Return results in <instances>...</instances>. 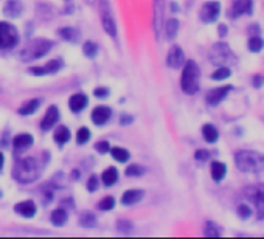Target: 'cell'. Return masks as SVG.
I'll list each match as a JSON object with an SVG mask.
<instances>
[{
	"label": "cell",
	"mask_w": 264,
	"mask_h": 239,
	"mask_svg": "<svg viewBox=\"0 0 264 239\" xmlns=\"http://www.w3.org/2000/svg\"><path fill=\"white\" fill-rule=\"evenodd\" d=\"M145 173H146L145 166H142V165H139V163L129 165L128 168H126V171H124V174L128 176V177H142Z\"/></svg>",
	"instance_id": "35"
},
{
	"label": "cell",
	"mask_w": 264,
	"mask_h": 239,
	"mask_svg": "<svg viewBox=\"0 0 264 239\" xmlns=\"http://www.w3.org/2000/svg\"><path fill=\"white\" fill-rule=\"evenodd\" d=\"M50 221H52L53 225L61 227V225H64L68 221V214H67V211L64 208H56L50 214Z\"/></svg>",
	"instance_id": "30"
},
{
	"label": "cell",
	"mask_w": 264,
	"mask_h": 239,
	"mask_svg": "<svg viewBox=\"0 0 264 239\" xmlns=\"http://www.w3.org/2000/svg\"><path fill=\"white\" fill-rule=\"evenodd\" d=\"M113 207H115V199H113L112 196H106V197H103L98 203V208L103 210V211H109L112 210Z\"/></svg>",
	"instance_id": "38"
},
{
	"label": "cell",
	"mask_w": 264,
	"mask_h": 239,
	"mask_svg": "<svg viewBox=\"0 0 264 239\" xmlns=\"http://www.w3.org/2000/svg\"><path fill=\"white\" fill-rule=\"evenodd\" d=\"M252 13H254V0H233L230 17L236 19L239 16H252Z\"/></svg>",
	"instance_id": "13"
},
{
	"label": "cell",
	"mask_w": 264,
	"mask_h": 239,
	"mask_svg": "<svg viewBox=\"0 0 264 239\" xmlns=\"http://www.w3.org/2000/svg\"><path fill=\"white\" fill-rule=\"evenodd\" d=\"M263 86V76L261 75H254L252 76V87H255V89H260Z\"/></svg>",
	"instance_id": "46"
},
{
	"label": "cell",
	"mask_w": 264,
	"mask_h": 239,
	"mask_svg": "<svg viewBox=\"0 0 264 239\" xmlns=\"http://www.w3.org/2000/svg\"><path fill=\"white\" fill-rule=\"evenodd\" d=\"M58 34H59V38L62 39V41H67V42H78V39H79V36H81V33H79L76 28H73V27H62V28H59V31H58Z\"/></svg>",
	"instance_id": "27"
},
{
	"label": "cell",
	"mask_w": 264,
	"mask_h": 239,
	"mask_svg": "<svg viewBox=\"0 0 264 239\" xmlns=\"http://www.w3.org/2000/svg\"><path fill=\"white\" fill-rule=\"evenodd\" d=\"M59 109L56 107V106H50L47 109V112H45V115L41 121V129L42 131H50L56 123L59 121Z\"/></svg>",
	"instance_id": "16"
},
{
	"label": "cell",
	"mask_w": 264,
	"mask_h": 239,
	"mask_svg": "<svg viewBox=\"0 0 264 239\" xmlns=\"http://www.w3.org/2000/svg\"><path fill=\"white\" fill-rule=\"evenodd\" d=\"M235 165L241 173L258 174L264 171V154L258 151L241 149L235 154Z\"/></svg>",
	"instance_id": "1"
},
{
	"label": "cell",
	"mask_w": 264,
	"mask_h": 239,
	"mask_svg": "<svg viewBox=\"0 0 264 239\" xmlns=\"http://www.w3.org/2000/svg\"><path fill=\"white\" fill-rule=\"evenodd\" d=\"M70 137H72V134H70V129H68L67 126H58L54 129V134H53V139H54V142L58 143L59 146H64L68 140H70Z\"/></svg>",
	"instance_id": "29"
},
{
	"label": "cell",
	"mask_w": 264,
	"mask_h": 239,
	"mask_svg": "<svg viewBox=\"0 0 264 239\" xmlns=\"http://www.w3.org/2000/svg\"><path fill=\"white\" fill-rule=\"evenodd\" d=\"M194 158H196L198 162H207L210 158V151L207 149H198L194 152Z\"/></svg>",
	"instance_id": "43"
},
{
	"label": "cell",
	"mask_w": 264,
	"mask_h": 239,
	"mask_svg": "<svg viewBox=\"0 0 264 239\" xmlns=\"http://www.w3.org/2000/svg\"><path fill=\"white\" fill-rule=\"evenodd\" d=\"M179 20L176 17H171L165 22V25H163V31H165V38L168 41H174L176 36H177V33H179Z\"/></svg>",
	"instance_id": "22"
},
{
	"label": "cell",
	"mask_w": 264,
	"mask_h": 239,
	"mask_svg": "<svg viewBox=\"0 0 264 239\" xmlns=\"http://www.w3.org/2000/svg\"><path fill=\"white\" fill-rule=\"evenodd\" d=\"M247 33L250 34V36H257V34H260V33H261V28H260V25H258V24H252V25L249 27Z\"/></svg>",
	"instance_id": "47"
},
{
	"label": "cell",
	"mask_w": 264,
	"mask_h": 239,
	"mask_svg": "<svg viewBox=\"0 0 264 239\" xmlns=\"http://www.w3.org/2000/svg\"><path fill=\"white\" fill-rule=\"evenodd\" d=\"M204 235L205 236H210V238H216V236H221V229L219 225L211 222V221H207L205 227H204Z\"/></svg>",
	"instance_id": "36"
},
{
	"label": "cell",
	"mask_w": 264,
	"mask_h": 239,
	"mask_svg": "<svg viewBox=\"0 0 264 239\" xmlns=\"http://www.w3.org/2000/svg\"><path fill=\"white\" fill-rule=\"evenodd\" d=\"M97 224H98V219L94 213L81 211V214H79V225H81L83 229H95Z\"/></svg>",
	"instance_id": "28"
},
{
	"label": "cell",
	"mask_w": 264,
	"mask_h": 239,
	"mask_svg": "<svg viewBox=\"0 0 264 239\" xmlns=\"http://www.w3.org/2000/svg\"><path fill=\"white\" fill-rule=\"evenodd\" d=\"M2 196H3V194H2V191H0V199H2Z\"/></svg>",
	"instance_id": "52"
},
{
	"label": "cell",
	"mask_w": 264,
	"mask_h": 239,
	"mask_svg": "<svg viewBox=\"0 0 264 239\" xmlns=\"http://www.w3.org/2000/svg\"><path fill=\"white\" fill-rule=\"evenodd\" d=\"M83 53H84L86 58L94 59L95 56L98 54V45H97L94 41H87V42H84V45H83Z\"/></svg>",
	"instance_id": "34"
},
{
	"label": "cell",
	"mask_w": 264,
	"mask_h": 239,
	"mask_svg": "<svg viewBox=\"0 0 264 239\" xmlns=\"http://www.w3.org/2000/svg\"><path fill=\"white\" fill-rule=\"evenodd\" d=\"M221 16V3L211 0V2H205L199 9V19L204 24H213Z\"/></svg>",
	"instance_id": "9"
},
{
	"label": "cell",
	"mask_w": 264,
	"mask_h": 239,
	"mask_svg": "<svg viewBox=\"0 0 264 239\" xmlns=\"http://www.w3.org/2000/svg\"><path fill=\"white\" fill-rule=\"evenodd\" d=\"M53 48V42L49 41V39H44V38H39V39H33L30 41L24 50L20 51V59L24 62H31V61H36L42 56L47 54L50 50Z\"/></svg>",
	"instance_id": "4"
},
{
	"label": "cell",
	"mask_w": 264,
	"mask_h": 239,
	"mask_svg": "<svg viewBox=\"0 0 264 239\" xmlns=\"http://www.w3.org/2000/svg\"><path fill=\"white\" fill-rule=\"evenodd\" d=\"M202 137L207 143H216L219 139V131L211 123H205L202 126Z\"/></svg>",
	"instance_id": "24"
},
{
	"label": "cell",
	"mask_w": 264,
	"mask_h": 239,
	"mask_svg": "<svg viewBox=\"0 0 264 239\" xmlns=\"http://www.w3.org/2000/svg\"><path fill=\"white\" fill-rule=\"evenodd\" d=\"M110 115H112L110 107L101 104V106H97L94 110H92L90 118H92V123L97 124V126H103V124H106L110 120Z\"/></svg>",
	"instance_id": "15"
},
{
	"label": "cell",
	"mask_w": 264,
	"mask_h": 239,
	"mask_svg": "<svg viewBox=\"0 0 264 239\" xmlns=\"http://www.w3.org/2000/svg\"><path fill=\"white\" fill-rule=\"evenodd\" d=\"M20 41V34L14 25L8 22H0V50L14 48Z\"/></svg>",
	"instance_id": "6"
},
{
	"label": "cell",
	"mask_w": 264,
	"mask_h": 239,
	"mask_svg": "<svg viewBox=\"0 0 264 239\" xmlns=\"http://www.w3.org/2000/svg\"><path fill=\"white\" fill-rule=\"evenodd\" d=\"M94 95H95L97 98L105 99V98L109 96V89H107V87H97V89L94 90Z\"/></svg>",
	"instance_id": "44"
},
{
	"label": "cell",
	"mask_w": 264,
	"mask_h": 239,
	"mask_svg": "<svg viewBox=\"0 0 264 239\" xmlns=\"http://www.w3.org/2000/svg\"><path fill=\"white\" fill-rule=\"evenodd\" d=\"M227 33H228L227 25H225V24H219V27H217V36H219V38L222 39V38L227 36Z\"/></svg>",
	"instance_id": "48"
},
{
	"label": "cell",
	"mask_w": 264,
	"mask_h": 239,
	"mask_svg": "<svg viewBox=\"0 0 264 239\" xmlns=\"http://www.w3.org/2000/svg\"><path fill=\"white\" fill-rule=\"evenodd\" d=\"M233 90L232 86H222V87H214L211 90H209L205 95V101H207V104L209 106H217L219 102H222L227 95L230 94Z\"/></svg>",
	"instance_id": "12"
},
{
	"label": "cell",
	"mask_w": 264,
	"mask_h": 239,
	"mask_svg": "<svg viewBox=\"0 0 264 239\" xmlns=\"http://www.w3.org/2000/svg\"><path fill=\"white\" fill-rule=\"evenodd\" d=\"M209 59L216 67H222V65H228L232 62H236L230 45L224 41H219V42L211 45L210 53H209Z\"/></svg>",
	"instance_id": "5"
},
{
	"label": "cell",
	"mask_w": 264,
	"mask_h": 239,
	"mask_svg": "<svg viewBox=\"0 0 264 239\" xmlns=\"http://www.w3.org/2000/svg\"><path fill=\"white\" fill-rule=\"evenodd\" d=\"M236 214H238V218L241 221H247L252 218V214H254V211H252V208L249 207L247 203H239L238 207H236Z\"/></svg>",
	"instance_id": "37"
},
{
	"label": "cell",
	"mask_w": 264,
	"mask_h": 239,
	"mask_svg": "<svg viewBox=\"0 0 264 239\" xmlns=\"http://www.w3.org/2000/svg\"><path fill=\"white\" fill-rule=\"evenodd\" d=\"M39 163L34 157H24L13 166V179L22 185L33 184L39 177Z\"/></svg>",
	"instance_id": "2"
},
{
	"label": "cell",
	"mask_w": 264,
	"mask_h": 239,
	"mask_svg": "<svg viewBox=\"0 0 264 239\" xmlns=\"http://www.w3.org/2000/svg\"><path fill=\"white\" fill-rule=\"evenodd\" d=\"M230 75H232V70L228 67H225V65H222V67H217L216 70L211 73V79L213 81H224V79H227V78H230Z\"/></svg>",
	"instance_id": "33"
},
{
	"label": "cell",
	"mask_w": 264,
	"mask_h": 239,
	"mask_svg": "<svg viewBox=\"0 0 264 239\" xmlns=\"http://www.w3.org/2000/svg\"><path fill=\"white\" fill-rule=\"evenodd\" d=\"M134 229V224L128 219H118L117 221V230L121 233H129Z\"/></svg>",
	"instance_id": "40"
},
{
	"label": "cell",
	"mask_w": 264,
	"mask_h": 239,
	"mask_svg": "<svg viewBox=\"0 0 264 239\" xmlns=\"http://www.w3.org/2000/svg\"><path fill=\"white\" fill-rule=\"evenodd\" d=\"M95 151L100 152V154H107V152L110 151V144H109V142H106V140L97 142V143H95Z\"/></svg>",
	"instance_id": "42"
},
{
	"label": "cell",
	"mask_w": 264,
	"mask_h": 239,
	"mask_svg": "<svg viewBox=\"0 0 264 239\" xmlns=\"http://www.w3.org/2000/svg\"><path fill=\"white\" fill-rule=\"evenodd\" d=\"M36 210H38V207L33 200H22L14 205V211L17 214H20L22 218H28V219L36 214Z\"/></svg>",
	"instance_id": "18"
},
{
	"label": "cell",
	"mask_w": 264,
	"mask_h": 239,
	"mask_svg": "<svg viewBox=\"0 0 264 239\" xmlns=\"http://www.w3.org/2000/svg\"><path fill=\"white\" fill-rule=\"evenodd\" d=\"M132 121H134V118H132V115H129V113H123L121 118H120V124H121V126H129Z\"/></svg>",
	"instance_id": "45"
},
{
	"label": "cell",
	"mask_w": 264,
	"mask_h": 239,
	"mask_svg": "<svg viewBox=\"0 0 264 239\" xmlns=\"http://www.w3.org/2000/svg\"><path fill=\"white\" fill-rule=\"evenodd\" d=\"M246 197L254 202L257 219L264 221V184H257L246 188Z\"/></svg>",
	"instance_id": "7"
},
{
	"label": "cell",
	"mask_w": 264,
	"mask_h": 239,
	"mask_svg": "<svg viewBox=\"0 0 264 239\" xmlns=\"http://www.w3.org/2000/svg\"><path fill=\"white\" fill-rule=\"evenodd\" d=\"M183 62H185V53L179 47V45H173L168 50V56H166V65L169 68H182Z\"/></svg>",
	"instance_id": "14"
},
{
	"label": "cell",
	"mask_w": 264,
	"mask_h": 239,
	"mask_svg": "<svg viewBox=\"0 0 264 239\" xmlns=\"http://www.w3.org/2000/svg\"><path fill=\"white\" fill-rule=\"evenodd\" d=\"M87 102H89V99L84 94H75V95L70 96V99H68V107H70L72 112L78 113L83 109H86Z\"/></svg>",
	"instance_id": "20"
},
{
	"label": "cell",
	"mask_w": 264,
	"mask_h": 239,
	"mask_svg": "<svg viewBox=\"0 0 264 239\" xmlns=\"http://www.w3.org/2000/svg\"><path fill=\"white\" fill-rule=\"evenodd\" d=\"M2 11L6 17L17 19L20 17L22 11H24V3H22V0H6Z\"/></svg>",
	"instance_id": "17"
},
{
	"label": "cell",
	"mask_w": 264,
	"mask_h": 239,
	"mask_svg": "<svg viewBox=\"0 0 264 239\" xmlns=\"http://www.w3.org/2000/svg\"><path fill=\"white\" fill-rule=\"evenodd\" d=\"M117 180H118V169H117V168L109 166V168H106L105 171H103V174H101L103 185L112 187V185L117 184Z\"/></svg>",
	"instance_id": "25"
},
{
	"label": "cell",
	"mask_w": 264,
	"mask_h": 239,
	"mask_svg": "<svg viewBox=\"0 0 264 239\" xmlns=\"http://www.w3.org/2000/svg\"><path fill=\"white\" fill-rule=\"evenodd\" d=\"M98 185H100V179L98 176H90L89 180H87V191L89 192H95L98 190Z\"/></svg>",
	"instance_id": "41"
},
{
	"label": "cell",
	"mask_w": 264,
	"mask_h": 239,
	"mask_svg": "<svg viewBox=\"0 0 264 239\" xmlns=\"http://www.w3.org/2000/svg\"><path fill=\"white\" fill-rule=\"evenodd\" d=\"M3 162H5V158H3V154L0 152V169H2V166H3Z\"/></svg>",
	"instance_id": "50"
},
{
	"label": "cell",
	"mask_w": 264,
	"mask_h": 239,
	"mask_svg": "<svg viewBox=\"0 0 264 239\" xmlns=\"http://www.w3.org/2000/svg\"><path fill=\"white\" fill-rule=\"evenodd\" d=\"M84 2H86L87 5H94V3L97 2V0H84Z\"/></svg>",
	"instance_id": "51"
},
{
	"label": "cell",
	"mask_w": 264,
	"mask_h": 239,
	"mask_svg": "<svg viewBox=\"0 0 264 239\" xmlns=\"http://www.w3.org/2000/svg\"><path fill=\"white\" fill-rule=\"evenodd\" d=\"M180 87L183 94L194 95L199 92L201 87V68L196 61L188 59L182 65V76H180Z\"/></svg>",
	"instance_id": "3"
},
{
	"label": "cell",
	"mask_w": 264,
	"mask_h": 239,
	"mask_svg": "<svg viewBox=\"0 0 264 239\" xmlns=\"http://www.w3.org/2000/svg\"><path fill=\"white\" fill-rule=\"evenodd\" d=\"M247 48L252 53H260L264 48V39L260 36V34H257V36H250L249 42H247Z\"/></svg>",
	"instance_id": "32"
},
{
	"label": "cell",
	"mask_w": 264,
	"mask_h": 239,
	"mask_svg": "<svg viewBox=\"0 0 264 239\" xmlns=\"http://www.w3.org/2000/svg\"><path fill=\"white\" fill-rule=\"evenodd\" d=\"M64 65V62L61 59H52L47 64L44 65H33L30 67V73L34 76H47V75H53L58 70H61V67Z\"/></svg>",
	"instance_id": "11"
},
{
	"label": "cell",
	"mask_w": 264,
	"mask_h": 239,
	"mask_svg": "<svg viewBox=\"0 0 264 239\" xmlns=\"http://www.w3.org/2000/svg\"><path fill=\"white\" fill-rule=\"evenodd\" d=\"M72 179H73V180H79V171H78V169H73V171H72Z\"/></svg>",
	"instance_id": "49"
},
{
	"label": "cell",
	"mask_w": 264,
	"mask_h": 239,
	"mask_svg": "<svg viewBox=\"0 0 264 239\" xmlns=\"http://www.w3.org/2000/svg\"><path fill=\"white\" fill-rule=\"evenodd\" d=\"M145 196V191L143 190H128L126 192H123V196H121V203L123 205H134L137 202H140Z\"/></svg>",
	"instance_id": "21"
},
{
	"label": "cell",
	"mask_w": 264,
	"mask_h": 239,
	"mask_svg": "<svg viewBox=\"0 0 264 239\" xmlns=\"http://www.w3.org/2000/svg\"><path fill=\"white\" fill-rule=\"evenodd\" d=\"M153 28L156 39H160V33L163 31V14H165V0H154L153 5Z\"/></svg>",
	"instance_id": "10"
},
{
	"label": "cell",
	"mask_w": 264,
	"mask_h": 239,
	"mask_svg": "<svg viewBox=\"0 0 264 239\" xmlns=\"http://www.w3.org/2000/svg\"><path fill=\"white\" fill-rule=\"evenodd\" d=\"M39 106H41V99L39 98H33V99L25 101L24 104L19 107L17 112H19V115H22V117H28V115H33V113L39 109Z\"/></svg>",
	"instance_id": "23"
},
{
	"label": "cell",
	"mask_w": 264,
	"mask_h": 239,
	"mask_svg": "<svg viewBox=\"0 0 264 239\" xmlns=\"http://www.w3.org/2000/svg\"><path fill=\"white\" fill-rule=\"evenodd\" d=\"M110 155L113 157V160H117L118 163H126L131 158V154L128 149H124V147L115 146V147H110Z\"/></svg>",
	"instance_id": "31"
},
{
	"label": "cell",
	"mask_w": 264,
	"mask_h": 239,
	"mask_svg": "<svg viewBox=\"0 0 264 239\" xmlns=\"http://www.w3.org/2000/svg\"><path fill=\"white\" fill-rule=\"evenodd\" d=\"M210 173H211V177H213L214 182H221L225 177V174H227V166L222 162L214 160L210 165Z\"/></svg>",
	"instance_id": "26"
},
{
	"label": "cell",
	"mask_w": 264,
	"mask_h": 239,
	"mask_svg": "<svg viewBox=\"0 0 264 239\" xmlns=\"http://www.w3.org/2000/svg\"><path fill=\"white\" fill-rule=\"evenodd\" d=\"M100 16H101V25L105 31L109 34L112 39L117 38V24L113 19V13L109 0H100Z\"/></svg>",
	"instance_id": "8"
},
{
	"label": "cell",
	"mask_w": 264,
	"mask_h": 239,
	"mask_svg": "<svg viewBox=\"0 0 264 239\" xmlns=\"http://www.w3.org/2000/svg\"><path fill=\"white\" fill-rule=\"evenodd\" d=\"M33 143H34V139L31 134H19L13 139V146L16 151H25L33 146Z\"/></svg>",
	"instance_id": "19"
},
{
	"label": "cell",
	"mask_w": 264,
	"mask_h": 239,
	"mask_svg": "<svg viewBox=\"0 0 264 239\" xmlns=\"http://www.w3.org/2000/svg\"><path fill=\"white\" fill-rule=\"evenodd\" d=\"M90 131L87 128H79L78 132H76V142L78 144H84L90 140Z\"/></svg>",
	"instance_id": "39"
}]
</instances>
